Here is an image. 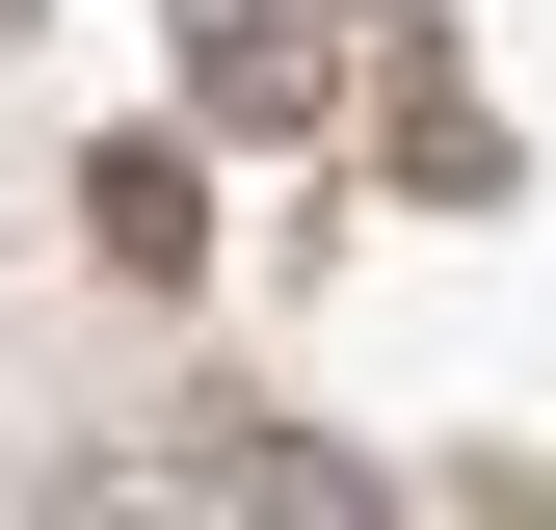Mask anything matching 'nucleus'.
Listing matches in <instances>:
<instances>
[{"label": "nucleus", "instance_id": "obj_1", "mask_svg": "<svg viewBox=\"0 0 556 530\" xmlns=\"http://www.w3.org/2000/svg\"><path fill=\"white\" fill-rule=\"evenodd\" d=\"M186 53H213V106H265V80H292V27H265V0H186Z\"/></svg>", "mask_w": 556, "mask_h": 530}]
</instances>
